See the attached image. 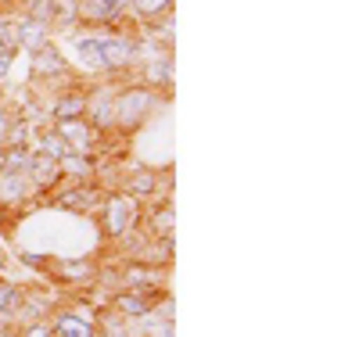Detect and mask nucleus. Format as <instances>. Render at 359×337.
Returning <instances> with one entry per match:
<instances>
[{
    "mask_svg": "<svg viewBox=\"0 0 359 337\" xmlns=\"http://www.w3.org/2000/svg\"><path fill=\"white\" fill-rule=\"evenodd\" d=\"M137 57V43L130 36H104L101 33V72L104 69H126L130 61Z\"/></svg>",
    "mask_w": 359,
    "mask_h": 337,
    "instance_id": "nucleus-2",
    "label": "nucleus"
},
{
    "mask_svg": "<svg viewBox=\"0 0 359 337\" xmlns=\"http://www.w3.org/2000/svg\"><path fill=\"white\" fill-rule=\"evenodd\" d=\"M115 309L123 316H147V312H151V305H147V298H140V294H118Z\"/></svg>",
    "mask_w": 359,
    "mask_h": 337,
    "instance_id": "nucleus-16",
    "label": "nucleus"
},
{
    "mask_svg": "<svg viewBox=\"0 0 359 337\" xmlns=\"http://www.w3.org/2000/svg\"><path fill=\"white\" fill-rule=\"evenodd\" d=\"M155 233H162L165 240H169V233H172V205H162L158 212H155Z\"/></svg>",
    "mask_w": 359,
    "mask_h": 337,
    "instance_id": "nucleus-24",
    "label": "nucleus"
},
{
    "mask_svg": "<svg viewBox=\"0 0 359 337\" xmlns=\"http://www.w3.org/2000/svg\"><path fill=\"white\" fill-rule=\"evenodd\" d=\"M40 155H47V158H54V162H62V158L69 155V147H65V140L57 137V133H43V137H40Z\"/></svg>",
    "mask_w": 359,
    "mask_h": 337,
    "instance_id": "nucleus-18",
    "label": "nucleus"
},
{
    "mask_svg": "<svg viewBox=\"0 0 359 337\" xmlns=\"http://www.w3.org/2000/svg\"><path fill=\"white\" fill-rule=\"evenodd\" d=\"M57 169H62V172H69V176H79V179H86L90 172H94V162H90L86 155H72V151H69V155H65L62 162H57Z\"/></svg>",
    "mask_w": 359,
    "mask_h": 337,
    "instance_id": "nucleus-17",
    "label": "nucleus"
},
{
    "mask_svg": "<svg viewBox=\"0 0 359 337\" xmlns=\"http://www.w3.org/2000/svg\"><path fill=\"white\" fill-rule=\"evenodd\" d=\"M133 216H137L133 201L123 198V194H115V198L104 205V233H108V237H123V233L133 226Z\"/></svg>",
    "mask_w": 359,
    "mask_h": 337,
    "instance_id": "nucleus-3",
    "label": "nucleus"
},
{
    "mask_svg": "<svg viewBox=\"0 0 359 337\" xmlns=\"http://www.w3.org/2000/svg\"><path fill=\"white\" fill-rule=\"evenodd\" d=\"M130 8V0H79V15L90 22H111Z\"/></svg>",
    "mask_w": 359,
    "mask_h": 337,
    "instance_id": "nucleus-6",
    "label": "nucleus"
},
{
    "mask_svg": "<svg viewBox=\"0 0 359 337\" xmlns=\"http://www.w3.org/2000/svg\"><path fill=\"white\" fill-rule=\"evenodd\" d=\"M50 337H94V323L76 316V312H65V316H57Z\"/></svg>",
    "mask_w": 359,
    "mask_h": 337,
    "instance_id": "nucleus-9",
    "label": "nucleus"
},
{
    "mask_svg": "<svg viewBox=\"0 0 359 337\" xmlns=\"http://www.w3.org/2000/svg\"><path fill=\"white\" fill-rule=\"evenodd\" d=\"M54 133L65 140V147L72 151V155H86V151L94 147V140H97V130L86 126L83 118H76V122H57Z\"/></svg>",
    "mask_w": 359,
    "mask_h": 337,
    "instance_id": "nucleus-4",
    "label": "nucleus"
},
{
    "mask_svg": "<svg viewBox=\"0 0 359 337\" xmlns=\"http://www.w3.org/2000/svg\"><path fill=\"white\" fill-rule=\"evenodd\" d=\"M76 50H79V61L90 69V72H101V33H86L76 40Z\"/></svg>",
    "mask_w": 359,
    "mask_h": 337,
    "instance_id": "nucleus-12",
    "label": "nucleus"
},
{
    "mask_svg": "<svg viewBox=\"0 0 359 337\" xmlns=\"http://www.w3.org/2000/svg\"><path fill=\"white\" fill-rule=\"evenodd\" d=\"M144 76H147V83H155V86H169V79H172V57L162 54L158 61H151V65L144 69Z\"/></svg>",
    "mask_w": 359,
    "mask_h": 337,
    "instance_id": "nucleus-14",
    "label": "nucleus"
},
{
    "mask_svg": "<svg viewBox=\"0 0 359 337\" xmlns=\"http://www.w3.org/2000/svg\"><path fill=\"white\" fill-rule=\"evenodd\" d=\"M57 273H62V277H69L72 284H90V277H94V269H90L86 262H72V266H57Z\"/></svg>",
    "mask_w": 359,
    "mask_h": 337,
    "instance_id": "nucleus-23",
    "label": "nucleus"
},
{
    "mask_svg": "<svg viewBox=\"0 0 359 337\" xmlns=\"http://www.w3.org/2000/svg\"><path fill=\"white\" fill-rule=\"evenodd\" d=\"M25 337H50V333H47V330H43V326H33V330H29V333H25Z\"/></svg>",
    "mask_w": 359,
    "mask_h": 337,
    "instance_id": "nucleus-26",
    "label": "nucleus"
},
{
    "mask_svg": "<svg viewBox=\"0 0 359 337\" xmlns=\"http://www.w3.org/2000/svg\"><path fill=\"white\" fill-rule=\"evenodd\" d=\"M57 176H62L57 162L47 158V155H40V151H33V162H29V179H33V187L36 191H47V187H54Z\"/></svg>",
    "mask_w": 359,
    "mask_h": 337,
    "instance_id": "nucleus-7",
    "label": "nucleus"
},
{
    "mask_svg": "<svg viewBox=\"0 0 359 337\" xmlns=\"http://www.w3.org/2000/svg\"><path fill=\"white\" fill-rule=\"evenodd\" d=\"M90 111V101L83 90H69V94H57L54 104H50V118L54 122H76Z\"/></svg>",
    "mask_w": 359,
    "mask_h": 337,
    "instance_id": "nucleus-5",
    "label": "nucleus"
},
{
    "mask_svg": "<svg viewBox=\"0 0 359 337\" xmlns=\"http://www.w3.org/2000/svg\"><path fill=\"white\" fill-rule=\"evenodd\" d=\"M151 191H155V176H151V172H144V169L133 172V179H130V194H133V198H147Z\"/></svg>",
    "mask_w": 359,
    "mask_h": 337,
    "instance_id": "nucleus-21",
    "label": "nucleus"
},
{
    "mask_svg": "<svg viewBox=\"0 0 359 337\" xmlns=\"http://www.w3.org/2000/svg\"><path fill=\"white\" fill-rule=\"evenodd\" d=\"M50 22H62V25L79 22V0H50Z\"/></svg>",
    "mask_w": 359,
    "mask_h": 337,
    "instance_id": "nucleus-15",
    "label": "nucleus"
},
{
    "mask_svg": "<svg viewBox=\"0 0 359 337\" xmlns=\"http://www.w3.org/2000/svg\"><path fill=\"white\" fill-rule=\"evenodd\" d=\"M43 43H47V25H43V22H33V18L18 22V50H22V47L40 50Z\"/></svg>",
    "mask_w": 359,
    "mask_h": 337,
    "instance_id": "nucleus-13",
    "label": "nucleus"
},
{
    "mask_svg": "<svg viewBox=\"0 0 359 337\" xmlns=\"http://www.w3.org/2000/svg\"><path fill=\"white\" fill-rule=\"evenodd\" d=\"M0 50H18V22L0 18Z\"/></svg>",
    "mask_w": 359,
    "mask_h": 337,
    "instance_id": "nucleus-20",
    "label": "nucleus"
},
{
    "mask_svg": "<svg viewBox=\"0 0 359 337\" xmlns=\"http://www.w3.org/2000/svg\"><path fill=\"white\" fill-rule=\"evenodd\" d=\"M130 4L137 8L140 18H158V15H165L172 8V0H130Z\"/></svg>",
    "mask_w": 359,
    "mask_h": 337,
    "instance_id": "nucleus-19",
    "label": "nucleus"
},
{
    "mask_svg": "<svg viewBox=\"0 0 359 337\" xmlns=\"http://www.w3.org/2000/svg\"><path fill=\"white\" fill-rule=\"evenodd\" d=\"M97 201H101L97 187H72L65 194H57V205H62V208H76V212H90Z\"/></svg>",
    "mask_w": 359,
    "mask_h": 337,
    "instance_id": "nucleus-11",
    "label": "nucleus"
},
{
    "mask_svg": "<svg viewBox=\"0 0 359 337\" xmlns=\"http://www.w3.org/2000/svg\"><path fill=\"white\" fill-rule=\"evenodd\" d=\"M57 72H65V57L57 54L50 43H43L36 54H33V76H57Z\"/></svg>",
    "mask_w": 359,
    "mask_h": 337,
    "instance_id": "nucleus-10",
    "label": "nucleus"
},
{
    "mask_svg": "<svg viewBox=\"0 0 359 337\" xmlns=\"http://www.w3.org/2000/svg\"><path fill=\"white\" fill-rule=\"evenodd\" d=\"M18 301H22V294H18L11 284H0V319L11 316V312L18 309Z\"/></svg>",
    "mask_w": 359,
    "mask_h": 337,
    "instance_id": "nucleus-22",
    "label": "nucleus"
},
{
    "mask_svg": "<svg viewBox=\"0 0 359 337\" xmlns=\"http://www.w3.org/2000/svg\"><path fill=\"white\" fill-rule=\"evenodd\" d=\"M11 61H15V50H0V79L8 76V69H11Z\"/></svg>",
    "mask_w": 359,
    "mask_h": 337,
    "instance_id": "nucleus-25",
    "label": "nucleus"
},
{
    "mask_svg": "<svg viewBox=\"0 0 359 337\" xmlns=\"http://www.w3.org/2000/svg\"><path fill=\"white\" fill-rule=\"evenodd\" d=\"M29 191H36L29 172H0V201H22Z\"/></svg>",
    "mask_w": 359,
    "mask_h": 337,
    "instance_id": "nucleus-8",
    "label": "nucleus"
},
{
    "mask_svg": "<svg viewBox=\"0 0 359 337\" xmlns=\"http://www.w3.org/2000/svg\"><path fill=\"white\" fill-rule=\"evenodd\" d=\"M158 97L151 94L147 86H133V90H123L115 101H111V126H123V130H133L137 122L151 111Z\"/></svg>",
    "mask_w": 359,
    "mask_h": 337,
    "instance_id": "nucleus-1",
    "label": "nucleus"
}]
</instances>
